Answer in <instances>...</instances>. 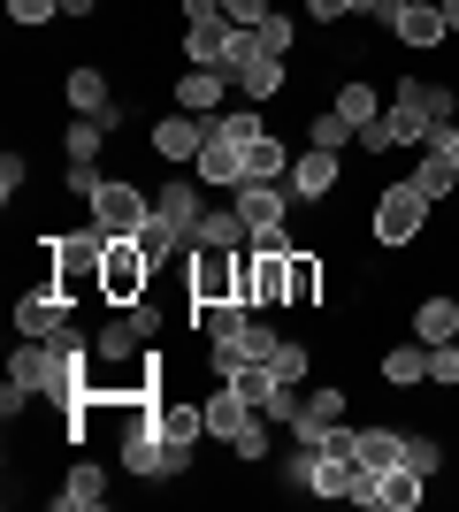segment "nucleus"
Instances as JSON below:
<instances>
[{
	"instance_id": "15",
	"label": "nucleus",
	"mask_w": 459,
	"mask_h": 512,
	"mask_svg": "<svg viewBox=\"0 0 459 512\" xmlns=\"http://www.w3.org/2000/svg\"><path fill=\"white\" fill-rule=\"evenodd\" d=\"M153 428L169 436V444H207V398H176V390H161V406H153Z\"/></svg>"
},
{
	"instance_id": "10",
	"label": "nucleus",
	"mask_w": 459,
	"mask_h": 512,
	"mask_svg": "<svg viewBox=\"0 0 459 512\" xmlns=\"http://www.w3.org/2000/svg\"><path fill=\"white\" fill-rule=\"evenodd\" d=\"M230 39H238V23L222 16V8H207V16H184V39H176V46H184V62H192V69H222V62H230Z\"/></svg>"
},
{
	"instance_id": "41",
	"label": "nucleus",
	"mask_w": 459,
	"mask_h": 512,
	"mask_svg": "<svg viewBox=\"0 0 459 512\" xmlns=\"http://www.w3.org/2000/svg\"><path fill=\"white\" fill-rule=\"evenodd\" d=\"M398 8H406V0H360V23H368V31H391Z\"/></svg>"
},
{
	"instance_id": "4",
	"label": "nucleus",
	"mask_w": 459,
	"mask_h": 512,
	"mask_svg": "<svg viewBox=\"0 0 459 512\" xmlns=\"http://www.w3.org/2000/svg\"><path fill=\"white\" fill-rule=\"evenodd\" d=\"M153 276H161V268L146 260V245H138V237H115L108 268H100V299L108 306H138V299H153Z\"/></svg>"
},
{
	"instance_id": "17",
	"label": "nucleus",
	"mask_w": 459,
	"mask_h": 512,
	"mask_svg": "<svg viewBox=\"0 0 459 512\" xmlns=\"http://www.w3.org/2000/svg\"><path fill=\"white\" fill-rule=\"evenodd\" d=\"M169 100L184 107V115H222V100H230V69H184L169 85Z\"/></svg>"
},
{
	"instance_id": "24",
	"label": "nucleus",
	"mask_w": 459,
	"mask_h": 512,
	"mask_svg": "<svg viewBox=\"0 0 459 512\" xmlns=\"http://www.w3.org/2000/svg\"><path fill=\"white\" fill-rule=\"evenodd\" d=\"M138 321L131 314H115V321H100V329H92V352H100V367H131L138 360Z\"/></svg>"
},
{
	"instance_id": "43",
	"label": "nucleus",
	"mask_w": 459,
	"mask_h": 512,
	"mask_svg": "<svg viewBox=\"0 0 459 512\" xmlns=\"http://www.w3.org/2000/svg\"><path fill=\"white\" fill-rule=\"evenodd\" d=\"M215 8H222L230 23H238V31H245V23H261V16H268V0H215Z\"/></svg>"
},
{
	"instance_id": "34",
	"label": "nucleus",
	"mask_w": 459,
	"mask_h": 512,
	"mask_svg": "<svg viewBox=\"0 0 459 512\" xmlns=\"http://www.w3.org/2000/svg\"><path fill=\"white\" fill-rule=\"evenodd\" d=\"M306 146H329V153H345V146H360V130L337 115V107H314L306 115Z\"/></svg>"
},
{
	"instance_id": "27",
	"label": "nucleus",
	"mask_w": 459,
	"mask_h": 512,
	"mask_svg": "<svg viewBox=\"0 0 459 512\" xmlns=\"http://www.w3.org/2000/svg\"><path fill=\"white\" fill-rule=\"evenodd\" d=\"M329 107H337V115H345L352 130H368L375 115H383V92H375L368 77H337V92H329Z\"/></svg>"
},
{
	"instance_id": "32",
	"label": "nucleus",
	"mask_w": 459,
	"mask_h": 512,
	"mask_svg": "<svg viewBox=\"0 0 459 512\" xmlns=\"http://www.w3.org/2000/svg\"><path fill=\"white\" fill-rule=\"evenodd\" d=\"M383 123H391V146H437V123H429L414 100H391V107H383Z\"/></svg>"
},
{
	"instance_id": "8",
	"label": "nucleus",
	"mask_w": 459,
	"mask_h": 512,
	"mask_svg": "<svg viewBox=\"0 0 459 512\" xmlns=\"http://www.w3.org/2000/svg\"><path fill=\"white\" fill-rule=\"evenodd\" d=\"M352 505H368V512H421V505H429V482H421L414 467H391V474H360V490H352Z\"/></svg>"
},
{
	"instance_id": "14",
	"label": "nucleus",
	"mask_w": 459,
	"mask_h": 512,
	"mask_svg": "<svg viewBox=\"0 0 459 512\" xmlns=\"http://www.w3.org/2000/svg\"><path fill=\"white\" fill-rule=\"evenodd\" d=\"M322 299H329V260H322V245H299L291 253V314H322Z\"/></svg>"
},
{
	"instance_id": "30",
	"label": "nucleus",
	"mask_w": 459,
	"mask_h": 512,
	"mask_svg": "<svg viewBox=\"0 0 459 512\" xmlns=\"http://www.w3.org/2000/svg\"><path fill=\"white\" fill-rule=\"evenodd\" d=\"M245 169H253V184H284L291 176V146L276 138V130H261V138L245 146Z\"/></svg>"
},
{
	"instance_id": "46",
	"label": "nucleus",
	"mask_w": 459,
	"mask_h": 512,
	"mask_svg": "<svg viewBox=\"0 0 459 512\" xmlns=\"http://www.w3.org/2000/svg\"><path fill=\"white\" fill-rule=\"evenodd\" d=\"M437 146H444V153H452V169H459V123H452V130H444Z\"/></svg>"
},
{
	"instance_id": "23",
	"label": "nucleus",
	"mask_w": 459,
	"mask_h": 512,
	"mask_svg": "<svg viewBox=\"0 0 459 512\" xmlns=\"http://www.w3.org/2000/svg\"><path fill=\"white\" fill-rule=\"evenodd\" d=\"M253 421V406H245L230 383H215L207 390V444H238V428Z\"/></svg>"
},
{
	"instance_id": "9",
	"label": "nucleus",
	"mask_w": 459,
	"mask_h": 512,
	"mask_svg": "<svg viewBox=\"0 0 459 512\" xmlns=\"http://www.w3.org/2000/svg\"><path fill=\"white\" fill-rule=\"evenodd\" d=\"M345 451H352V467H360V474H391V467H406V421L352 428V436H345Z\"/></svg>"
},
{
	"instance_id": "26",
	"label": "nucleus",
	"mask_w": 459,
	"mask_h": 512,
	"mask_svg": "<svg viewBox=\"0 0 459 512\" xmlns=\"http://www.w3.org/2000/svg\"><path fill=\"white\" fill-rule=\"evenodd\" d=\"M406 467H414L421 482H444V474H452V451H444V436H429L421 421H406Z\"/></svg>"
},
{
	"instance_id": "12",
	"label": "nucleus",
	"mask_w": 459,
	"mask_h": 512,
	"mask_svg": "<svg viewBox=\"0 0 459 512\" xmlns=\"http://www.w3.org/2000/svg\"><path fill=\"white\" fill-rule=\"evenodd\" d=\"M62 107H69V115H100V107H115V77L100 62H69L62 69Z\"/></svg>"
},
{
	"instance_id": "35",
	"label": "nucleus",
	"mask_w": 459,
	"mask_h": 512,
	"mask_svg": "<svg viewBox=\"0 0 459 512\" xmlns=\"http://www.w3.org/2000/svg\"><path fill=\"white\" fill-rule=\"evenodd\" d=\"M261 107H222V115H207V138H230V146H253L261 138Z\"/></svg>"
},
{
	"instance_id": "38",
	"label": "nucleus",
	"mask_w": 459,
	"mask_h": 512,
	"mask_svg": "<svg viewBox=\"0 0 459 512\" xmlns=\"http://www.w3.org/2000/svg\"><path fill=\"white\" fill-rule=\"evenodd\" d=\"M429 383H437V390H459V337H452V344H429Z\"/></svg>"
},
{
	"instance_id": "31",
	"label": "nucleus",
	"mask_w": 459,
	"mask_h": 512,
	"mask_svg": "<svg viewBox=\"0 0 459 512\" xmlns=\"http://www.w3.org/2000/svg\"><path fill=\"white\" fill-rule=\"evenodd\" d=\"M108 153V123L100 115H69L62 123V161H100Z\"/></svg>"
},
{
	"instance_id": "36",
	"label": "nucleus",
	"mask_w": 459,
	"mask_h": 512,
	"mask_svg": "<svg viewBox=\"0 0 459 512\" xmlns=\"http://www.w3.org/2000/svg\"><path fill=\"white\" fill-rule=\"evenodd\" d=\"M253 39H261V54H276V62H291V46H299V23L284 16V8H268L261 23H245Z\"/></svg>"
},
{
	"instance_id": "6",
	"label": "nucleus",
	"mask_w": 459,
	"mask_h": 512,
	"mask_svg": "<svg viewBox=\"0 0 459 512\" xmlns=\"http://www.w3.org/2000/svg\"><path fill=\"white\" fill-rule=\"evenodd\" d=\"M337 184H345V161H337L329 146H299V153H291L284 192L299 199V207H329V199H337Z\"/></svg>"
},
{
	"instance_id": "19",
	"label": "nucleus",
	"mask_w": 459,
	"mask_h": 512,
	"mask_svg": "<svg viewBox=\"0 0 459 512\" xmlns=\"http://www.w3.org/2000/svg\"><path fill=\"white\" fill-rule=\"evenodd\" d=\"M375 383L383 390H421L429 383V344H383V352H375Z\"/></svg>"
},
{
	"instance_id": "7",
	"label": "nucleus",
	"mask_w": 459,
	"mask_h": 512,
	"mask_svg": "<svg viewBox=\"0 0 459 512\" xmlns=\"http://www.w3.org/2000/svg\"><path fill=\"white\" fill-rule=\"evenodd\" d=\"M8 321H16V337H54L69 321V299L54 291L46 276H31V283H16V299H8Z\"/></svg>"
},
{
	"instance_id": "37",
	"label": "nucleus",
	"mask_w": 459,
	"mask_h": 512,
	"mask_svg": "<svg viewBox=\"0 0 459 512\" xmlns=\"http://www.w3.org/2000/svg\"><path fill=\"white\" fill-rule=\"evenodd\" d=\"M23 192H31V161L8 146V153H0V207L16 214V199H23Z\"/></svg>"
},
{
	"instance_id": "22",
	"label": "nucleus",
	"mask_w": 459,
	"mask_h": 512,
	"mask_svg": "<svg viewBox=\"0 0 459 512\" xmlns=\"http://www.w3.org/2000/svg\"><path fill=\"white\" fill-rule=\"evenodd\" d=\"M391 100H414L421 115L437 123V138L459 123V85H429V77H398V92H391Z\"/></svg>"
},
{
	"instance_id": "3",
	"label": "nucleus",
	"mask_w": 459,
	"mask_h": 512,
	"mask_svg": "<svg viewBox=\"0 0 459 512\" xmlns=\"http://www.w3.org/2000/svg\"><path fill=\"white\" fill-rule=\"evenodd\" d=\"M92 222H100V230L108 237H138L153 222V192L146 184H138V176H108V184H100V192H92Z\"/></svg>"
},
{
	"instance_id": "11",
	"label": "nucleus",
	"mask_w": 459,
	"mask_h": 512,
	"mask_svg": "<svg viewBox=\"0 0 459 512\" xmlns=\"http://www.w3.org/2000/svg\"><path fill=\"white\" fill-rule=\"evenodd\" d=\"M207 184H199V176H161V184H153V214H161V222H176V230L184 237H199V214H207Z\"/></svg>"
},
{
	"instance_id": "42",
	"label": "nucleus",
	"mask_w": 459,
	"mask_h": 512,
	"mask_svg": "<svg viewBox=\"0 0 459 512\" xmlns=\"http://www.w3.org/2000/svg\"><path fill=\"white\" fill-rule=\"evenodd\" d=\"M123 314H131V321H138V337H146V344H161V306H153V299H138V306H123Z\"/></svg>"
},
{
	"instance_id": "33",
	"label": "nucleus",
	"mask_w": 459,
	"mask_h": 512,
	"mask_svg": "<svg viewBox=\"0 0 459 512\" xmlns=\"http://www.w3.org/2000/svg\"><path fill=\"white\" fill-rule=\"evenodd\" d=\"M268 375L306 390V375H314V344H306V337H276V352H268Z\"/></svg>"
},
{
	"instance_id": "28",
	"label": "nucleus",
	"mask_w": 459,
	"mask_h": 512,
	"mask_svg": "<svg viewBox=\"0 0 459 512\" xmlns=\"http://www.w3.org/2000/svg\"><path fill=\"white\" fill-rule=\"evenodd\" d=\"M192 245H222V253H245V245H253V230H245V214L238 207H207L199 214V237Z\"/></svg>"
},
{
	"instance_id": "47",
	"label": "nucleus",
	"mask_w": 459,
	"mask_h": 512,
	"mask_svg": "<svg viewBox=\"0 0 459 512\" xmlns=\"http://www.w3.org/2000/svg\"><path fill=\"white\" fill-rule=\"evenodd\" d=\"M452 299H459V291H452Z\"/></svg>"
},
{
	"instance_id": "21",
	"label": "nucleus",
	"mask_w": 459,
	"mask_h": 512,
	"mask_svg": "<svg viewBox=\"0 0 459 512\" xmlns=\"http://www.w3.org/2000/svg\"><path fill=\"white\" fill-rule=\"evenodd\" d=\"M230 85H238V100H245V107H268V100H284V92H291V62L261 54V62H245Z\"/></svg>"
},
{
	"instance_id": "40",
	"label": "nucleus",
	"mask_w": 459,
	"mask_h": 512,
	"mask_svg": "<svg viewBox=\"0 0 459 512\" xmlns=\"http://www.w3.org/2000/svg\"><path fill=\"white\" fill-rule=\"evenodd\" d=\"M345 16H360V0H306V23H314V31H329V23H345Z\"/></svg>"
},
{
	"instance_id": "45",
	"label": "nucleus",
	"mask_w": 459,
	"mask_h": 512,
	"mask_svg": "<svg viewBox=\"0 0 459 512\" xmlns=\"http://www.w3.org/2000/svg\"><path fill=\"white\" fill-rule=\"evenodd\" d=\"M437 8H444V31L459 39V0H437Z\"/></svg>"
},
{
	"instance_id": "39",
	"label": "nucleus",
	"mask_w": 459,
	"mask_h": 512,
	"mask_svg": "<svg viewBox=\"0 0 459 512\" xmlns=\"http://www.w3.org/2000/svg\"><path fill=\"white\" fill-rule=\"evenodd\" d=\"M62 16V0H8V23L16 31H39V23H54Z\"/></svg>"
},
{
	"instance_id": "1",
	"label": "nucleus",
	"mask_w": 459,
	"mask_h": 512,
	"mask_svg": "<svg viewBox=\"0 0 459 512\" xmlns=\"http://www.w3.org/2000/svg\"><path fill=\"white\" fill-rule=\"evenodd\" d=\"M429 214H437V199L421 192L414 176H398V184H383V192L368 199V245L414 253V245H429Z\"/></svg>"
},
{
	"instance_id": "13",
	"label": "nucleus",
	"mask_w": 459,
	"mask_h": 512,
	"mask_svg": "<svg viewBox=\"0 0 459 512\" xmlns=\"http://www.w3.org/2000/svg\"><path fill=\"white\" fill-rule=\"evenodd\" d=\"M391 39L406 46V54H437L452 31H444V8H437V0H406V8H398V23H391Z\"/></svg>"
},
{
	"instance_id": "20",
	"label": "nucleus",
	"mask_w": 459,
	"mask_h": 512,
	"mask_svg": "<svg viewBox=\"0 0 459 512\" xmlns=\"http://www.w3.org/2000/svg\"><path fill=\"white\" fill-rule=\"evenodd\" d=\"M46 505H54V512H100V505H108V474L92 467V459H77V467L62 474V490L46 497Z\"/></svg>"
},
{
	"instance_id": "44",
	"label": "nucleus",
	"mask_w": 459,
	"mask_h": 512,
	"mask_svg": "<svg viewBox=\"0 0 459 512\" xmlns=\"http://www.w3.org/2000/svg\"><path fill=\"white\" fill-rule=\"evenodd\" d=\"M62 16L69 23H92V16H100V0H62Z\"/></svg>"
},
{
	"instance_id": "2",
	"label": "nucleus",
	"mask_w": 459,
	"mask_h": 512,
	"mask_svg": "<svg viewBox=\"0 0 459 512\" xmlns=\"http://www.w3.org/2000/svg\"><path fill=\"white\" fill-rule=\"evenodd\" d=\"M238 260L245 253H222V245H192V253H184V314H192V329H199L207 306H230V299H238Z\"/></svg>"
},
{
	"instance_id": "25",
	"label": "nucleus",
	"mask_w": 459,
	"mask_h": 512,
	"mask_svg": "<svg viewBox=\"0 0 459 512\" xmlns=\"http://www.w3.org/2000/svg\"><path fill=\"white\" fill-rule=\"evenodd\" d=\"M452 337H459V299L429 291V299L414 306V344H452Z\"/></svg>"
},
{
	"instance_id": "16",
	"label": "nucleus",
	"mask_w": 459,
	"mask_h": 512,
	"mask_svg": "<svg viewBox=\"0 0 459 512\" xmlns=\"http://www.w3.org/2000/svg\"><path fill=\"white\" fill-rule=\"evenodd\" d=\"M230 207L245 214V230H253V237L291 222V192H284V184H238V192H230Z\"/></svg>"
},
{
	"instance_id": "18",
	"label": "nucleus",
	"mask_w": 459,
	"mask_h": 512,
	"mask_svg": "<svg viewBox=\"0 0 459 512\" xmlns=\"http://www.w3.org/2000/svg\"><path fill=\"white\" fill-rule=\"evenodd\" d=\"M199 184H215V192H238V184H253V169H245V146H230V138H207L192 161Z\"/></svg>"
},
{
	"instance_id": "5",
	"label": "nucleus",
	"mask_w": 459,
	"mask_h": 512,
	"mask_svg": "<svg viewBox=\"0 0 459 512\" xmlns=\"http://www.w3.org/2000/svg\"><path fill=\"white\" fill-rule=\"evenodd\" d=\"M199 146H207V115H184V107H169V115H153V123H146V153L161 161V169H184V161H199Z\"/></svg>"
},
{
	"instance_id": "29",
	"label": "nucleus",
	"mask_w": 459,
	"mask_h": 512,
	"mask_svg": "<svg viewBox=\"0 0 459 512\" xmlns=\"http://www.w3.org/2000/svg\"><path fill=\"white\" fill-rule=\"evenodd\" d=\"M414 184H421L429 199H437V207H444V199H459V169H452V153H444V146H421Z\"/></svg>"
}]
</instances>
